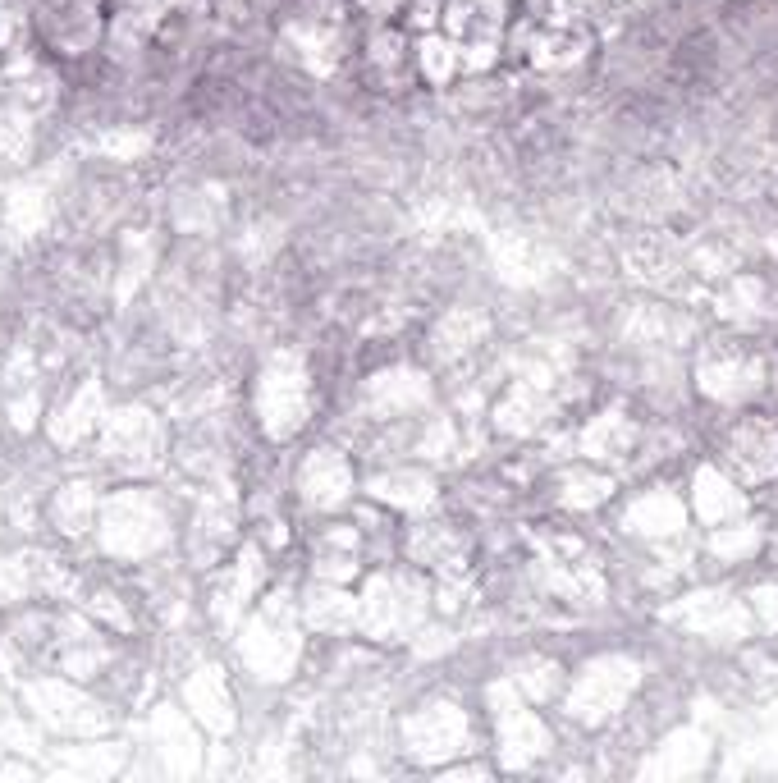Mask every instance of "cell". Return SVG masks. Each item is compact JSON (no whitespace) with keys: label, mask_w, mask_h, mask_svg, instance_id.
Returning a JSON list of instances; mask_svg holds the SVG:
<instances>
[{"label":"cell","mask_w":778,"mask_h":783,"mask_svg":"<svg viewBox=\"0 0 778 783\" xmlns=\"http://www.w3.org/2000/svg\"><path fill=\"white\" fill-rule=\"evenodd\" d=\"M412 65H417V83L426 87H454L463 74V60H458V42L444 37L440 28L422 33L412 42Z\"/></svg>","instance_id":"cell-1"}]
</instances>
